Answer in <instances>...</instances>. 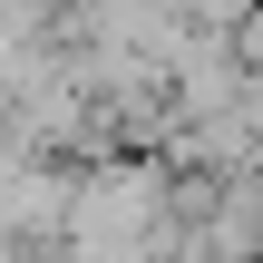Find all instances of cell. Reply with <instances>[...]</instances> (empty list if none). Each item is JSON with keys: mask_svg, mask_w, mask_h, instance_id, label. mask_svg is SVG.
I'll return each mask as SVG.
<instances>
[{"mask_svg": "<svg viewBox=\"0 0 263 263\" xmlns=\"http://www.w3.org/2000/svg\"><path fill=\"white\" fill-rule=\"evenodd\" d=\"M68 185H78V156H10L0 166V234L10 244H49L68 224Z\"/></svg>", "mask_w": 263, "mask_h": 263, "instance_id": "6da1fadb", "label": "cell"}, {"mask_svg": "<svg viewBox=\"0 0 263 263\" xmlns=\"http://www.w3.org/2000/svg\"><path fill=\"white\" fill-rule=\"evenodd\" d=\"M166 10H176L185 29H224V39H234V20H244L254 0H166Z\"/></svg>", "mask_w": 263, "mask_h": 263, "instance_id": "7a4b0ae2", "label": "cell"}]
</instances>
